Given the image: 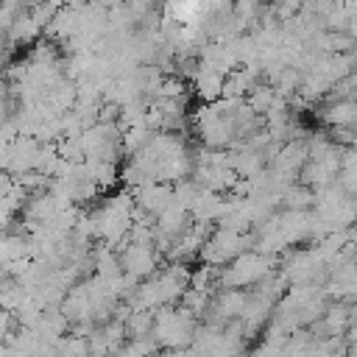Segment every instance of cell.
I'll list each match as a JSON object with an SVG mask.
<instances>
[{"label": "cell", "instance_id": "obj_1", "mask_svg": "<svg viewBox=\"0 0 357 357\" xmlns=\"http://www.w3.org/2000/svg\"><path fill=\"white\" fill-rule=\"evenodd\" d=\"M198 326H195V315L181 307V310H159V315L153 318V340L159 349H170V351H181L192 346Z\"/></svg>", "mask_w": 357, "mask_h": 357}, {"label": "cell", "instance_id": "obj_4", "mask_svg": "<svg viewBox=\"0 0 357 357\" xmlns=\"http://www.w3.org/2000/svg\"><path fill=\"white\" fill-rule=\"evenodd\" d=\"M326 123L337 126V128H349L357 123V103L354 100H337L329 112H326Z\"/></svg>", "mask_w": 357, "mask_h": 357}, {"label": "cell", "instance_id": "obj_2", "mask_svg": "<svg viewBox=\"0 0 357 357\" xmlns=\"http://www.w3.org/2000/svg\"><path fill=\"white\" fill-rule=\"evenodd\" d=\"M271 271V262L259 254H240L231 268L226 271V276H220V282H226V287H248V284H257L268 276Z\"/></svg>", "mask_w": 357, "mask_h": 357}, {"label": "cell", "instance_id": "obj_3", "mask_svg": "<svg viewBox=\"0 0 357 357\" xmlns=\"http://www.w3.org/2000/svg\"><path fill=\"white\" fill-rule=\"evenodd\" d=\"M123 268L134 276V279H142V276H148V273H153V268H156V257H153V251L148 248V243H131L126 251H123Z\"/></svg>", "mask_w": 357, "mask_h": 357}]
</instances>
